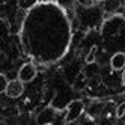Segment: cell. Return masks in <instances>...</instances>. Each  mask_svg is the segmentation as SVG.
Wrapping results in <instances>:
<instances>
[{
    "label": "cell",
    "instance_id": "13",
    "mask_svg": "<svg viewBox=\"0 0 125 125\" xmlns=\"http://www.w3.org/2000/svg\"><path fill=\"white\" fill-rule=\"evenodd\" d=\"M124 115H125V103L119 104L118 109H116V118H122Z\"/></svg>",
    "mask_w": 125,
    "mask_h": 125
},
{
    "label": "cell",
    "instance_id": "10",
    "mask_svg": "<svg viewBox=\"0 0 125 125\" xmlns=\"http://www.w3.org/2000/svg\"><path fill=\"white\" fill-rule=\"evenodd\" d=\"M56 2L65 9H74V3H77V0H56Z\"/></svg>",
    "mask_w": 125,
    "mask_h": 125
},
{
    "label": "cell",
    "instance_id": "3",
    "mask_svg": "<svg viewBox=\"0 0 125 125\" xmlns=\"http://www.w3.org/2000/svg\"><path fill=\"white\" fill-rule=\"evenodd\" d=\"M24 82H21L20 78H14V80H9V83H8V87L5 94L9 96V98H18L23 95L24 92Z\"/></svg>",
    "mask_w": 125,
    "mask_h": 125
},
{
    "label": "cell",
    "instance_id": "15",
    "mask_svg": "<svg viewBox=\"0 0 125 125\" xmlns=\"http://www.w3.org/2000/svg\"><path fill=\"white\" fill-rule=\"evenodd\" d=\"M122 84L125 86V68L122 69Z\"/></svg>",
    "mask_w": 125,
    "mask_h": 125
},
{
    "label": "cell",
    "instance_id": "8",
    "mask_svg": "<svg viewBox=\"0 0 125 125\" xmlns=\"http://www.w3.org/2000/svg\"><path fill=\"white\" fill-rule=\"evenodd\" d=\"M104 3H105V6H104L105 11H115V9H118V8L122 5L121 0H105Z\"/></svg>",
    "mask_w": 125,
    "mask_h": 125
},
{
    "label": "cell",
    "instance_id": "5",
    "mask_svg": "<svg viewBox=\"0 0 125 125\" xmlns=\"http://www.w3.org/2000/svg\"><path fill=\"white\" fill-rule=\"evenodd\" d=\"M54 119H56V113H54V110L51 109V107H47V109H44L39 115H38V124H41V125H50V124H53L54 122Z\"/></svg>",
    "mask_w": 125,
    "mask_h": 125
},
{
    "label": "cell",
    "instance_id": "17",
    "mask_svg": "<svg viewBox=\"0 0 125 125\" xmlns=\"http://www.w3.org/2000/svg\"><path fill=\"white\" fill-rule=\"evenodd\" d=\"M124 5H125V3H124Z\"/></svg>",
    "mask_w": 125,
    "mask_h": 125
},
{
    "label": "cell",
    "instance_id": "2",
    "mask_svg": "<svg viewBox=\"0 0 125 125\" xmlns=\"http://www.w3.org/2000/svg\"><path fill=\"white\" fill-rule=\"evenodd\" d=\"M36 74H38L36 66H35L33 63H30V62H27V63L21 65V68L18 69L17 77H18L21 82H24V83H30V82H33V80H35Z\"/></svg>",
    "mask_w": 125,
    "mask_h": 125
},
{
    "label": "cell",
    "instance_id": "11",
    "mask_svg": "<svg viewBox=\"0 0 125 125\" xmlns=\"http://www.w3.org/2000/svg\"><path fill=\"white\" fill-rule=\"evenodd\" d=\"M8 83H9V80L6 78V75H5V74H2V75H0V91H2V92H5V91H6Z\"/></svg>",
    "mask_w": 125,
    "mask_h": 125
},
{
    "label": "cell",
    "instance_id": "14",
    "mask_svg": "<svg viewBox=\"0 0 125 125\" xmlns=\"http://www.w3.org/2000/svg\"><path fill=\"white\" fill-rule=\"evenodd\" d=\"M77 3L83 5V6H89V5H91V0H77Z\"/></svg>",
    "mask_w": 125,
    "mask_h": 125
},
{
    "label": "cell",
    "instance_id": "4",
    "mask_svg": "<svg viewBox=\"0 0 125 125\" xmlns=\"http://www.w3.org/2000/svg\"><path fill=\"white\" fill-rule=\"evenodd\" d=\"M110 68L113 71H122L125 68V53L124 51H116L110 57Z\"/></svg>",
    "mask_w": 125,
    "mask_h": 125
},
{
    "label": "cell",
    "instance_id": "1",
    "mask_svg": "<svg viewBox=\"0 0 125 125\" xmlns=\"http://www.w3.org/2000/svg\"><path fill=\"white\" fill-rule=\"evenodd\" d=\"M83 112H84V103L82 100H73L66 107V113H65L63 122L65 124H71V122L77 121L80 116L83 115Z\"/></svg>",
    "mask_w": 125,
    "mask_h": 125
},
{
    "label": "cell",
    "instance_id": "6",
    "mask_svg": "<svg viewBox=\"0 0 125 125\" xmlns=\"http://www.w3.org/2000/svg\"><path fill=\"white\" fill-rule=\"evenodd\" d=\"M83 73L86 74L87 78H95V77H100L98 73H100V66H98L95 62H91V63H86Z\"/></svg>",
    "mask_w": 125,
    "mask_h": 125
},
{
    "label": "cell",
    "instance_id": "16",
    "mask_svg": "<svg viewBox=\"0 0 125 125\" xmlns=\"http://www.w3.org/2000/svg\"><path fill=\"white\" fill-rule=\"evenodd\" d=\"M92 2H95V3H104L105 0H92Z\"/></svg>",
    "mask_w": 125,
    "mask_h": 125
},
{
    "label": "cell",
    "instance_id": "7",
    "mask_svg": "<svg viewBox=\"0 0 125 125\" xmlns=\"http://www.w3.org/2000/svg\"><path fill=\"white\" fill-rule=\"evenodd\" d=\"M86 82H87L86 74L80 73L77 77H74V89H75V91H82V89L86 86Z\"/></svg>",
    "mask_w": 125,
    "mask_h": 125
},
{
    "label": "cell",
    "instance_id": "12",
    "mask_svg": "<svg viewBox=\"0 0 125 125\" xmlns=\"http://www.w3.org/2000/svg\"><path fill=\"white\" fill-rule=\"evenodd\" d=\"M101 109H103V104H100V107H98V104H94L91 109H89V113H91L92 116H96L101 113Z\"/></svg>",
    "mask_w": 125,
    "mask_h": 125
},
{
    "label": "cell",
    "instance_id": "9",
    "mask_svg": "<svg viewBox=\"0 0 125 125\" xmlns=\"http://www.w3.org/2000/svg\"><path fill=\"white\" fill-rule=\"evenodd\" d=\"M96 51H98V45H92V47H91V50H89V53L86 54V59H84L86 63L95 62V59H96Z\"/></svg>",
    "mask_w": 125,
    "mask_h": 125
}]
</instances>
